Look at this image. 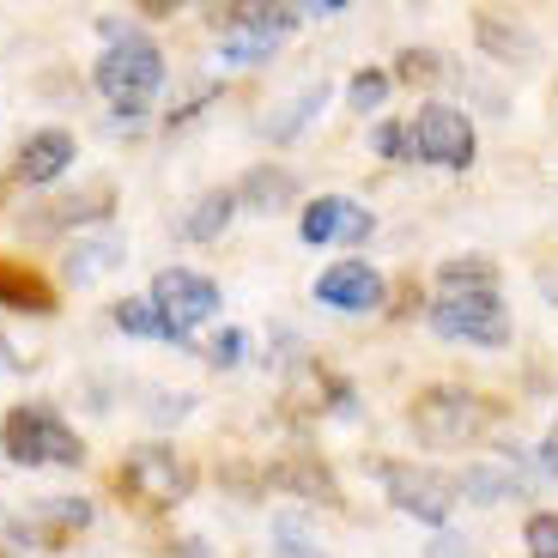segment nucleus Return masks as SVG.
<instances>
[{
  "mask_svg": "<svg viewBox=\"0 0 558 558\" xmlns=\"http://www.w3.org/2000/svg\"><path fill=\"white\" fill-rule=\"evenodd\" d=\"M492 425V401L461 383H432L413 395V437L425 449H461Z\"/></svg>",
  "mask_w": 558,
  "mask_h": 558,
  "instance_id": "1",
  "label": "nucleus"
},
{
  "mask_svg": "<svg viewBox=\"0 0 558 558\" xmlns=\"http://www.w3.org/2000/svg\"><path fill=\"white\" fill-rule=\"evenodd\" d=\"M158 85H165V56H158L153 37H116L98 61V92L116 104V116H146V104L158 98Z\"/></svg>",
  "mask_w": 558,
  "mask_h": 558,
  "instance_id": "2",
  "label": "nucleus"
},
{
  "mask_svg": "<svg viewBox=\"0 0 558 558\" xmlns=\"http://www.w3.org/2000/svg\"><path fill=\"white\" fill-rule=\"evenodd\" d=\"M0 444H7V456H13L19 468H43V461H56V468H80V461H85L80 432H73L56 407H43V401L37 407H13L7 425H0Z\"/></svg>",
  "mask_w": 558,
  "mask_h": 558,
  "instance_id": "3",
  "label": "nucleus"
},
{
  "mask_svg": "<svg viewBox=\"0 0 558 558\" xmlns=\"http://www.w3.org/2000/svg\"><path fill=\"white\" fill-rule=\"evenodd\" d=\"M432 328L444 340H468V347H510V310L498 292H437Z\"/></svg>",
  "mask_w": 558,
  "mask_h": 558,
  "instance_id": "4",
  "label": "nucleus"
},
{
  "mask_svg": "<svg viewBox=\"0 0 558 558\" xmlns=\"http://www.w3.org/2000/svg\"><path fill=\"white\" fill-rule=\"evenodd\" d=\"M116 486H128L146 510H165V504H182L189 492H195V468L165 444H140V449H128Z\"/></svg>",
  "mask_w": 558,
  "mask_h": 558,
  "instance_id": "5",
  "label": "nucleus"
},
{
  "mask_svg": "<svg viewBox=\"0 0 558 558\" xmlns=\"http://www.w3.org/2000/svg\"><path fill=\"white\" fill-rule=\"evenodd\" d=\"M407 153L425 158V165H444V170H468L474 165V122L449 104H425L407 128Z\"/></svg>",
  "mask_w": 558,
  "mask_h": 558,
  "instance_id": "6",
  "label": "nucleus"
},
{
  "mask_svg": "<svg viewBox=\"0 0 558 558\" xmlns=\"http://www.w3.org/2000/svg\"><path fill=\"white\" fill-rule=\"evenodd\" d=\"M383 486H389L395 510H407L418 522H444L461 498L456 474H444V468H413V461H383Z\"/></svg>",
  "mask_w": 558,
  "mask_h": 558,
  "instance_id": "7",
  "label": "nucleus"
},
{
  "mask_svg": "<svg viewBox=\"0 0 558 558\" xmlns=\"http://www.w3.org/2000/svg\"><path fill=\"white\" fill-rule=\"evenodd\" d=\"M153 304L165 310L177 328H195V322H207L213 310H219V286H213L207 274H195V267H165V274L153 279Z\"/></svg>",
  "mask_w": 558,
  "mask_h": 558,
  "instance_id": "8",
  "label": "nucleus"
},
{
  "mask_svg": "<svg viewBox=\"0 0 558 558\" xmlns=\"http://www.w3.org/2000/svg\"><path fill=\"white\" fill-rule=\"evenodd\" d=\"M262 486L292 492V498H304V504H328V510H340V480L328 474V461H322V456H304V449L267 461V468H262Z\"/></svg>",
  "mask_w": 558,
  "mask_h": 558,
  "instance_id": "9",
  "label": "nucleus"
},
{
  "mask_svg": "<svg viewBox=\"0 0 558 558\" xmlns=\"http://www.w3.org/2000/svg\"><path fill=\"white\" fill-rule=\"evenodd\" d=\"M383 292H389V286H383V274H377L371 262H335L328 274L316 279V298H322L328 310H347V316H359V310H377Z\"/></svg>",
  "mask_w": 558,
  "mask_h": 558,
  "instance_id": "10",
  "label": "nucleus"
},
{
  "mask_svg": "<svg viewBox=\"0 0 558 558\" xmlns=\"http://www.w3.org/2000/svg\"><path fill=\"white\" fill-rule=\"evenodd\" d=\"M298 231H304V243H359V238H371V213L347 195H322L304 207Z\"/></svg>",
  "mask_w": 558,
  "mask_h": 558,
  "instance_id": "11",
  "label": "nucleus"
},
{
  "mask_svg": "<svg viewBox=\"0 0 558 558\" xmlns=\"http://www.w3.org/2000/svg\"><path fill=\"white\" fill-rule=\"evenodd\" d=\"M104 213H110V189H104V182H92L85 195H68V201H43V207H25V219H19V231H25V238H56V231H68V225L104 219Z\"/></svg>",
  "mask_w": 558,
  "mask_h": 558,
  "instance_id": "12",
  "label": "nucleus"
},
{
  "mask_svg": "<svg viewBox=\"0 0 558 558\" xmlns=\"http://www.w3.org/2000/svg\"><path fill=\"white\" fill-rule=\"evenodd\" d=\"M73 165V134L68 128H37L19 146V182H56Z\"/></svg>",
  "mask_w": 558,
  "mask_h": 558,
  "instance_id": "13",
  "label": "nucleus"
},
{
  "mask_svg": "<svg viewBox=\"0 0 558 558\" xmlns=\"http://www.w3.org/2000/svg\"><path fill=\"white\" fill-rule=\"evenodd\" d=\"M0 304L25 310V316H49V310H56V292H49V279H43L37 267L0 255Z\"/></svg>",
  "mask_w": 558,
  "mask_h": 558,
  "instance_id": "14",
  "label": "nucleus"
},
{
  "mask_svg": "<svg viewBox=\"0 0 558 558\" xmlns=\"http://www.w3.org/2000/svg\"><path fill=\"white\" fill-rule=\"evenodd\" d=\"M116 328H122V335H140V340H170V347L189 340V328H177L153 298H122V304H116Z\"/></svg>",
  "mask_w": 558,
  "mask_h": 558,
  "instance_id": "15",
  "label": "nucleus"
},
{
  "mask_svg": "<svg viewBox=\"0 0 558 558\" xmlns=\"http://www.w3.org/2000/svg\"><path fill=\"white\" fill-rule=\"evenodd\" d=\"M238 201L250 213H279V207H292V201H298V182H292V170L262 165V170H250V177H243Z\"/></svg>",
  "mask_w": 558,
  "mask_h": 558,
  "instance_id": "16",
  "label": "nucleus"
},
{
  "mask_svg": "<svg viewBox=\"0 0 558 558\" xmlns=\"http://www.w3.org/2000/svg\"><path fill=\"white\" fill-rule=\"evenodd\" d=\"M231 213H238V189H207V195L189 207V219H182V238L189 243H213L231 225Z\"/></svg>",
  "mask_w": 558,
  "mask_h": 558,
  "instance_id": "17",
  "label": "nucleus"
},
{
  "mask_svg": "<svg viewBox=\"0 0 558 558\" xmlns=\"http://www.w3.org/2000/svg\"><path fill=\"white\" fill-rule=\"evenodd\" d=\"M85 522H92V504H80V498H43L37 510L25 517V541H31V534H43V541H61V534L85 529Z\"/></svg>",
  "mask_w": 558,
  "mask_h": 558,
  "instance_id": "18",
  "label": "nucleus"
},
{
  "mask_svg": "<svg viewBox=\"0 0 558 558\" xmlns=\"http://www.w3.org/2000/svg\"><path fill=\"white\" fill-rule=\"evenodd\" d=\"M122 262V238H92V243H73V255H68V279L73 286H85V279H98V274H110V267Z\"/></svg>",
  "mask_w": 558,
  "mask_h": 558,
  "instance_id": "19",
  "label": "nucleus"
},
{
  "mask_svg": "<svg viewBox=\"0 0 558 558\" xmlns=\"http://www.w3.org/2000/svg\"><path fill=\"white\" fill-rule=\"evenodd\" d=\"M437 292H498V267H492L486 255L444 262V274H437Z\"/></svg>",
  "mask_w": 558,
  "mask_h": 558,
  "instance_id": "20",
  "label": "nucleus"
},
{
  "mask_svg": "<svg viewBox=\"0 0 558 558\" xmlns=\"http://www.w3.org/2000/svg\"><path fill=\"white\" fill-rule=\"evenodd\" d=\"M480 43H486L498 61H510V56L529 61L534 56V37L522 25H504V13H480Z\"/></svg>",
  "mask_w": 558,
  "mask_h": 558,
  "instance_id": "21",
  "label": "nucleus"
},
{
  "mask_svg": "<svg viewBox=\"0 0 558 558\" xmlns=\"http://www.w3.org/2000/svg\"><path fill=\"white\" fill-rule=\"evenodd\" d=\"M322 98H328V85H304V92H298V98L292 104H286V110H279L274 116V122H267V134H274V140H286V134H298V128H304V116L310 110H322Z\"/></svg>",
  "mask_w": 558,
  "mask_h": 558,
  "instance_id": "22",
  "label": "nucleus"
},
{
  "mask_svg": "<svg viewBox=\"0 0 558 558\" xmlns=\"http://www.w3.org/2000/svg\"><path fill=\"white\" fill-rule=\"evenodd\" d=\"M461 498H480V504H498L504 492H517V480L504 474V468H468V474L456 480Z\"/></svg>",
  "mask_w": 558,
  "mask_h": 558,
  "instance_id": "23",
  "label": "nucleus"
},
{
  "mask_svg": "<svg viewBox=\"0 0 558 558\" xmlns=\"http://www.w3.org/2000/svg\"><path fill=\"white\" fill-rule=\"evenodd\" d=\"M274 558H328V553L310 541V529L298 517H279L274 522Z\"/></svg>",
  "mask_w": 558,
  "mask_h": 558,
  "instance_id": "24",
  "label": "nucleus"
},
{
  "mask_svg": "<svg viewBox=\"0 0 558 558\" xmlns=\"http://www.w3.org/2000/svg\"><path fill=\"white\" fill-rule=\"evenodd\" d=\"M383 98H389V73H377V68H364L359 80L347 85V104L359 116H371V110H383Z\"/></svg>",
  "mask_w": 558,
  "mask_h": 558,
  "instance_id": "25",
  "label": "nucleus"
},
{
  "mask_svg": "<svg viewBox=\"0 0 558 558\" xmlns=\"http://www.w3.org/2000/svg\"><path fill=\"white\" fill-rule=\"evenodd\" d=\"M395 68H401V80H407V85H437V80H444V61H437L432 49H407V56L395 61Z\"/></svg>",
  "mask_w": 558,
  "mask_h": 558,
  "instance_id": "26",
  "label": "nucleus"
},
{
  "mask_svg": "<svg viewBox=\"0 0 558 558\" xmlns=\"http://www.w3.org/2000/svg\"><path fill=\"white\" fill-rule=\"evenodd\" d=\"M529 558H558V517L529 522Z\"/></svg>",
  "mask_w": 558,
  "mask_h": 558,
  "instance_id": "27",
  "label": "nucleus"
},
{
  "mask_svg": "<svg viewBox=\"0 0 558 558\" xmlns=\"http://www.w3.org/2000/svg\"><path fill=\"white\" fill-rule=\"evenodd\" d=\"M243 347H250V340H243L238 328H225V335L213 340V364H238V359H243Z\"/></svg>",
  "mask_w": 558,
  "mask_h": 558,
  "instance_id": "28",
  "label": "nucleus"
},
{
  "mask_svg": "<svg viewBox=\"0 0 558 558\" xmlns=\"http://www.w3.org/2000/svg\"><path fill=\"white\" fill-rule=\"evenodd\" d=\"M425 558H474V546L461 541V534H437L432 553H425Z\"/></svg>",
  "mask_w": 558,
  "mask_h": 558,
  "instance_id": "29",
  "label": "nucleus"
},
{
  "mask_svg": "<svg viewBox=\"0 0 558 558\" xmlns=\"http://www.w3.org/2000/svg\"><path fill=\"white\" fill-rule=\"evenodd\" d=\"M377 153H383V158L407 153V134H401V128H395V122H383V128H377Z\"/></svg>",
  "mask_w": 558,
  "mask_h": 558,
  "instance_id": "30",
  "label": "nucleus"
},
{
  "mask_svg": "<svg viewBox=\"0 0 558 558\" xmlns=\"http://www.w3.org/2000/svg\"><path fill=\"white\" fill-rule=\"evenodd\" d=\"M541 456H546V468H553V474H558V425H553V432H546V449H541Z\"/></svg>",
  "mask_w": 558,
  "mask_h": 558,
  "instance_id": "31",
  "label": "nucleus"
},
{
  "mask_svg": "<svg viewBox=\"0 0 558 558\" xmlns=\"http://www.w3.org/2000/svg\"><path fill=\"white\" fill-rule=\"evenodd\" d=\"M0 359H7V340H0Z\"/></svg>",
  "mask_w": 558,
  "mask_h": 558,
  "instance_id": "32",
  "label": "nucleus"
}]
</instances>
